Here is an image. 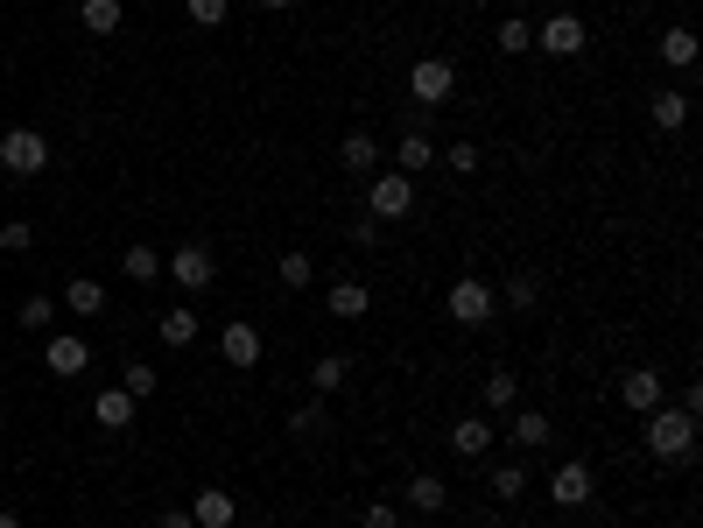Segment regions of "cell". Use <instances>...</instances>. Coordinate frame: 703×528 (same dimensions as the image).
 I'll list each match as a JSON object with an SVG mask.
<instances>
[{
  "instance_id": "obj_34",
  "label": "cell",
  "mask_w": 703,
  "mask_h": 528,
  "mask_svg": "<svg viewBox=\"0 0 703 528\" xmlns=\"http://www.w3.org/2000/svg\"><path fill=\"white\" fill-rule=\"evenodd\" d=\"M50 325H56V304H50V296H29V304H22V331L50 338Z\"/></svg>"
},
{
  "instance_id": "obj_17",
  "label": "cell",
  "mask_w": 703,
  "mask_h": 528,
  "mask_svg": "<svg viewBox=\"0 0 703 528\" xmlns=\"http://www.w3.org/2000/svg\"><path fill=\"white\" fill-rule=\"evenodd\" d=\"M338 169H352V177H373L380 169V141L366 135V127H352V135L338 141Z\"/></svg>"
},
{
  "instance_id": "obj_25",
  "label": "cell",
  "mask_w": 703,
  "mask_h": 528,
  "mask_svg": "<svg viewBox=\"0 0 703 528\" xmlns=\"http://www.w3.org/2000/svg\"><path fill=\"white\" fill-rule=\"evenodd\" d=\"M492 50H500V56H528V50H535V22H521V14H507V22L492 29Z\"/></svg>"
},
{
  "instance_id": "obj_18",
  "label": "cell",
  "mask_w": 703,
  "mask_h": 528,
  "mask_svg": "<svg viewBox=\"0 0 703 528\" xmlns=\"http://www.w3.org/2000/svg\"><path fill=\"white\" fill-rule=\"evenodd\" d=\"M219 352H225V367H254L260 360V325H225Z\"/></svg>"
},
{
  "instance_id": "obj_8",
  "label": "cell",
  "mask_w": 703,
  "mask_h": 528,
  "mask_svg": "<svg viewBox=\"0 0 703 528\" xmlns=\"http://www.w3.org/2000/svg\"><path fill=\"white\" fill-rule=\"evenodd\" d=\"M592 494H598V479H592V465H584V458H563L556 473H548V500H556V507H584Z\"/></svg>"
},
{
  "instance_id": "obj_30",
  "label": "cell",
  "mask_w": 703,
  "mask_h": 528,
  "mask_svg": "<svg viewBox=\"0 0 703 528\" xmlns=\"http://www.w3.org/2000/svg\"><path fill=\"white\" fill-rule=\"evenodd\" d=\"M120 275H127V282H156V275H162L156 247H127V254H120Z\"/></svg>"
},
{
  "instance_id": "obj_4",
  "label": "cell",
  "mask_w": 703,
  "mask_h": 528,
  "mask_svg": "<svg viewBox=\"0 0 703 528\" xmlns=\"http://www.w3.org/2000/svg\"><path fill=\"white\" fill-rule=\"evenodd\" d=\"M0 169H8V177H43L50 141L35 135V127H8V135H0Z\"/></svg>"
},
{
  "instance_id": "obj_36",
  "label": "cell",
  "mask_w": 703,
  "mask_h": 528,
  "mask_svg": "<svg viewBox=\"0 0 703 528\" xmlns=\"http://www.w3.org/2000/svg\"><path fill=\"white\" fill-rule=\"evenodd\" d=\"M535 296H542L535 275H514V282H507V304H514V310H535Z\"/></svg>"
},
{
  "instance_id": "obj_7",
  "label": "cell",
  "mask_w": 703,
  "mask_h": 528,
  "mask_svg": "<svg viewBox=\"0 0 703 528\" xmlns=\"http://www.w3.org/2000/svg\"><path fill=\"white\" fill-rule=\"evenodd\" d=\"M444 310H450V325L479 331V325H492V289H486L479 275H458V282H450V296H444Z\"/></svg>"
},
{
  "instance_id": "obj_6",
  "label": "cell",
  "mask_w": 703,
  "mask_h": 528,
  "mask_svg": "<svg viewBox=\"0 0 703 528\" xmlns=\"http://www.w3.org/2000/svg\"><path fill=\"white\" fill-rule=\"evenodd\" d=\"M162 275L177 282L183 296H204V289L219 282V268H212V247H198V240H190V247H177V254L162 261Z\"/></svg>"
},
{
  "instance_id": "obj_33",
  "label": "cell",
  "mask_w": 703,
  "mask_h": 528,
  "mask_svg": "<svg viewBox=\"0 0 703 528\" xmlns=\"http://www.w3.org/2000/svg\"><path fill=\"white\" fill-rule=\"evenodd\" d=\"M183 14L198 29H225V14H233V0H183Z\"/></svg>"
},
{
  "instance_id": "obj_38",
  "label": "cell",
  "mask_w": 703,
  "mask_h": 528,
  "mask_svg": "<svg viewBox=\"0 0 703 528\" xmlns=\"http://www.w3.org/2000/svg\"><path fill=\"white\" fill-rule=\"evenodd\" d=\"M289 430H296V437H317V430H324V409H296V416H289Z\"/></svg>"
},
{
  "instance_id": "obj_13",
  "label": "cell",
  "mask_w": 703,
  "mask_h": 528,
  "mask_svg": "<svg viewBox=\"0 0 703 528\" xmlns=\"http://www.w3.org/2000/svg\"><path fill=\"white\" fill-rule=\"evenodd\" d=\"M492 437H500L492 416H458V423H450V451H458V458H486Z\"/></svg>"
},
{
  "instance_id": "obj_21",
  "label": "cell",
  "mask_w": 703,
  "mask_h": 528,
  "mask_svg": "<svg viewBox=\"0 0 703 528\" xmlns=\"http://www.w3.org/2000/svg\"><path fill=\"white\" fill-rule=\"evenodd\" d=\"M156 331H162V346H198V310H190V304H169L162 317H156Z\"/></svg>"
},
{
  "instance_id": "obj_22",
  "label": "cell",
  "mask_w": 703,
  "mask_h": 528,
  "mask_svg": "<svg viewBox=\"0 0 703 528\" xmlns=\"http://www.w3.org/2000/svg\"><path fill=\"white\" fill-rule=\"evenodd\" d=\"M507 444H514V451H542V444H548V416H542V409H514Z\"/></svg>"
},
{
  "instance_id": "obj_42",
  "label": "cell",
  "mask_w": 703,
  "mask_h": 528,
  "mask_svg": "<svg viewBox=\"0 0 703 528\" xmlns=\"http://www.w3.org/2000/svg\"><path fill=\"white\" fill-rule=\"evenodd\" d=\"M260 8H275V14H281V8H296V0H260Z\"/></svg>"
},
{
  "instance_id": "obj_12",
  "label": "cell",
  "mask_w": 703,
  "mask_h": 528,
  "mask_svg": "<svg viewBox=\"0 0 703 528\" xmlns=\"http://www.w3.org/2000/svg\"><path fill=\"white\" fill-rule=\"evenodd\" d=\"M190 521H198V528H233L239 521V500L225 494V486H204V494L190 500Z\"/></svg>"
},
{
  "instance_id": "obj_41",
  "label": "cell",
  "mask_w": 703,
  "mask_h": 528,
  "mask_svg": "<svg viewBox=\"0 0 703 528\" xmlns=\"http://www.w3.org/2000/svg\"><path fill=\"white\" fill-rule=\"evenodd\" d=\"M0 528H22V515H8V507H0Z\"/></svg>"
},
{
  "instance_id": "obj_3",
  "label": "cell",
  "mask_w": 703,
  "mask_h": 528,
  "mask_svg": "<svg viewBox=\"0 0 703 528\" xmlns=\"http://www.w3.org/2000/svg\"><path fill=\"white\" fill-rule=\"evenodd\" d=\"M450 92H458V64H450V56H423V64L408 71V99L423 106V113L450 106Z\"/></svg>"
},
{
  "instance_id": "obj_40",
  "label": "cell",
  "mask_w": 703,
  "mask_h": 528,
  "mask_svg": "<svg viewBox=\"0 0 703 528\" xmlns=\"http://www.w3.org/2000/svg\"><path fill=\"white\" fill-rule=\"evenodd\" d=\"M156 528H198V521H190V507H162Z\"/></svg>"
},
{
  "instance_id": "obj_2",
  "label": "cell",
  "mask_w": 703,
  "mask_h": 528,
  "mask_svg": "<svg viewBox=\"0 0 703 528\" xmlns=\"http://www.w3.org/2000/svg\"><path fill=\"white\" fill-rule=\"evenodd\" d=\"M408 212H415V177H402V169H373V177H366V219L394 225Z\"/></svg>"
},
{
  "instance_id": "obj_29",
  "label": "cell",
  "mask_w": 703,
  "mask_h": 528,
  "mask_svg": "<svg viewBox=\"0 0 703 528\" xmlns=\"http://www.w3.org/2000/svg\"><path fill=\"white\" fill-rule=\"evenodd\" d=\"M310 388H317V394H338V388H345V352H324V360L310 367Z\"/></svg>"
},
{
  "instance_id": "obj_28",
  "label": "cell",
  "mask_w": 703,
  "mask_h": 528,
  "mask_svg": "<svg viewBox=\"0 0 703 528\" xmlns=\"http://www.w3.org/2000/svg\"><path fill=\"white\" fill-rule=\"evenodd\" d=\"M521 494H528V465H514V458L492 465V500H521Z\"/></svg>"
},
{
  "instance_id": "obj_35",
  "label": "cell",
  "mask_w": 703,
  "mask_h": 528,
  "mask_svg": "<svg viewBox=\"0 0 703 528\" xmlns=\"http://www.w3.org/2000/svg\"><path fill=\"white\" fill-rule=\"evenodd\" d=\"M0 247H8V254H29V247H35V225L8 219V225H0Z\"/></svg>"
},
{
  "instance_id": "obj_37",
  "label": "cell",
  "mask_w": 703,
  "mask_h": 528,
  "mask_svg": "<svg viewBox=\"0 0 703 528\" xmlns=\"http://www.w3.org/2000/svg\"><path fill=\"white\" fill-rule=\"evenodd\" d=\"M359 528H402V507H387V500H373L366 515H359Z\"/></svg>"
},
{
  "instance_id": "obj_31",
  "label": "cell",
  "mask_w": 703,
  "mask_h": 528,
  "mask_svg": "<svg viewBox=\"0 0 703 528\" xmlns=\"http://www.w3.org/2000/svg\"><path fill=\"white\" fill-rule=\"evenodd\" d=\"M436 162H444V169H458V177H479V148H471V141H450V148H436Z\"/></svg>"
},
{
  "instance_id": "obj_20",
  "label": "cell",
  "mask_w": 703,
  "mask_h": 528,
  "mask_svg": "<svg viewBox=\"0 0 703 528\" xmlns=\"http://www.w3.org/2000/svg\"><path fill=\"white\" fill-rule=\"evenodd\" d=\"M64 310H78V317H106V282H99V275H71Z\"/></svg>"
},
{
  "instance_id": "obj_14",
  "label": "cell",
  "mask_w": 703,
  "mask_h": 528,
  "mask_svg": "<svg viewBox=\"0 0 703 528\" xmlns=\"http://www.w3.org/2000/svg\"><path fill=\"white\" fill-rule=\"evenodd\" d=\"M514 402H521V381L507 367H492L479 381V409H486V416H514Z\"/></svg>"
},
{
  "instance_id": "obj_10",
  "label": "cell",
  "mask_w": 703,
  "mask_h": 528,
  "mask_svg": "<svg viewBox=\"0 0 703 528\" xmlns=\"http://www.w3.org/2000/svg\"><path fill=\"white\" fill-rule=\"evenodd\" d=\"M324 310L338 317V325H359V317L373 310V289H366V282H359V275H338L331 289H324Z\"/></svg>"
},
{
  "instance_id": "obj_11",
  "label": "cell",
  "mask_w": 703,
  "mask_h": 528,
  "mask_svg": "<svg viewBox=\"0 0 703 528\" xmlns=\"http://www.w3.org/2000/svg\"><path fill=\"white\" fill-rule=\"evenodd\" d=\"M619 402L640 409V416L661 409V373H654V367H626V373H619Z\"/></svg>"
},
{
  "instance_id": "obj_26",
  "label": "cell",
  "mask_w": 703,
  "mask_h": 528,
  "mask_svg": "<svg viewBox=\"0 0 703 528\" xmlns=\"http://www.w3.org/2000/svg\"><path fill=\"white\" fill-rule=\"evenodd\" d=\"M444 500H450V486L436 479V473H415L408 479V507H415V515H444Z\"/></svg>"
},
{
  "instance_id": "obj_27",
  "label": "cell",
  "mask_w": 703,
  "mask_h": 528,
  "mask_svg": "<svg viewBox=\"0 0 703 528\" xmlns=\"http://www.w3.org/2000/svg\"><path fill=\"white\" fill-rule=\"evenodd\" d=\"M275 275H281V289H310V282H317V261L302 254V247H289V254L275 261Z\"/></svg>"
},
{
  "instance_id": "obj_19",
  "label": "cell",
  "mask_w": 703,
  "mask_h": 528,
  "mask_svg": "<svg viewBox=\"0 0 703 528\" xmlns=\"http://www.w3.org/2000/svg\"><path fill=\"white\" fill-rule=\"evenodd\" d=\"M394 169H402V177H423V169H436V141L423 135V127H408V135H402V148H394Z\"/></svg>"
},
{
  "instance_id": "obj_24",
  "label": "cell",
  "mask_w": 703,
  "mask_h": 528,
  "mask_svg": "<svg viewBox=\"0 0 703 528\" xmlns=\"http://www.w3.org/2000/svg\"><path fill=\"white\" fill-rule=\"evenodd\" d=\"M661 64H675V71L696 64V29H690V22H669V29H661Z\"/></svg>"
},
{
  "instance_id": "obj_15",
  "label": "cell",
  "mask_w": 703,
  "mask_h": 528,
  "mask_svg": "<svg viewBox=\"0 0 703 528\" xmlns=\"http://www.w3.org/2000/svg\"><path fill=\"white\" fill-rule=\"evenodd\" d=\"M135 409H141V402H135V394H127V388H99V402H92V423L120 437V430L135 423Z\"/></svg>"
},
{
  "instance_id": "obj_9",
  "label": "cell",
  "mask_w": 703,
  "mask_h": 528,
  "mask_svg": "<svg viewBox=\"0 0 703 528\" xmlns=\"http://www.w3.org/2000/svg\"><path fill=\"white\" fill-rule=\"evenodd\" d=\"M85 360H92V346L78 331H50L43 338V367L56 373V381H71V373H85Z\"/></svg>"
},
{
  "instance_id": "obj_16",
  "label": "cell",
  "mask_w": 703,
  "mask_h": 528,
  "mask_svg": "<svg viewBox=\"0 0 703 528\" xmlns=\"http://www.w3.org/2000/svg\"><path fill=\"white\" fill-rule=\"evenodd\" d=\"M648 120L661 127V135H682L690 127V92H675V85H661L654 99H648Z\"/></svg>"
},
{
  "instance_id": "obj_1",
  "label": "cell",
  "mask_w": 703,
  "mask_h": 528,
  "mask_svg": "<svg viewBox=\"0 0 703 528\" xmlns=\"http://www.w3.org/2000/svg\"><path fill=\"white\" fill-rule=\"evenodd\" d=\"M640 444H648V458L682 465V458L696 451V416H690V409H675V402H661V409H648V430H640Z\"/></svg>"
},
{
  "instance_id": "obj_39",
  "label": "cell",
  "mask_w": 703,
  "mask_h": 528,
  "mask_svg": "<svg viewBox=\"0 0 703 528\" xmlns=\"http://www.w3.org/2000/svg\"><path fill=\"white\" fill-rule=\"evenodd\" d=\"M380 240V219H352V247H373Z\"/></svg>"
},
{
  "instance_id": "obj_23",
  "label": "cell",
  "mask_w": 703,
  "mask_h": 528,
  "mask_svg": "<svg viewBox=\"0 0 703 528\" xmlns=\"http://www.w3.org/2000/svg\"><path fill=\"white\" fill-rule=\"evenodd\" d=\"M78 22H85V29H92V35H99V43H106V35H120L127 8H120V0H78Z\"/></svg>"
},
{
  "instance_id": "obj_32",
  "label": "cell",
  "mask_w": 703,
  "mask_h": 528,
  "mask_svg": "<svg viewBox=\"0 0 703 528\" xmlns=\"http://www.w3.org/2000/svg\"><path fill=\"white\" fill-rule=\"evenodd\" d=\"M120 388L135 394V402H156V388H162V381H156V367H148V360H135V367L120 373Z\"/></svg>"
},
{
  "instance_id": "obj_5",
  "label": "cell",
  "mask_w": 703,
  "mask_h": 528,
  "mask_svg": "<svg viewBox=\"0 0 703 528\" xmlns=\"http://www.w3.org/2000/svg\"><path fill=\"white\" fill-rule=\"evenodd\" d=\"M584 43H592V29H584L577 14H542V22H535V50H542V56H556V64L584 56Z\"/></svg>"
},
{
  "instance_id": "obj_43",
  "label": "cell",
  "mask_w": 703,
  "mask_h": 528,
  "mask_svg": "<svg viewBox=\"0 0 703 528\" xmlns=\"http://www.w3.org/2000/svg\"><path fill=\"white\" fill-rule=\"evenodd\" d=\"M535 8H548V0H535Z\"/></svg>"
}]
</instances>
